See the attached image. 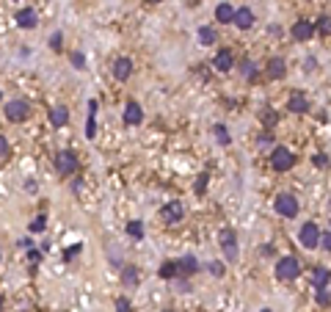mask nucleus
<instances>
[{
    "label": "nucleus",
    "mask_w": 331,
    "mask_h": 312,
    "mask_svg": "<svg viewBox=\"0 0 331 312\" xmlns=\"http://www.w3.org/2000/svg\"><path fill=\"white\" fill-rule=\"evenodd\" d=\"M312 163H315V166H318V168H326V163H329V157H326L323 152H318V155L312 157Z\"/></svg>",
    "instance_id": "nucleus-32"
},
{
    "label": "nucleus",
    "mask_w": 331,
    "mask_h": 312,
    "mask_svg": "<svg viewBox=\"0 0 331 312\" xmlns=\"http://www.w3.org/2000/svg\"><path fill=\"white\" fill-rule=\"evenodd\" d=\"M232 17H235L232 3H218V8H215V19H218V22H232Z\"/></svg>",
    "instance_id": "nucleus-20"
},
{
    "label": "nucleus",
    "mask_w": 331,
    "mask_h": 312,
    "mask_svg": "<svg viewBox=\"0 0 331 312\" xmlns=\"http://www.w3.org/2000/svg\"><path fill=\"white\" fill-rule=\"evenodd\" d=\"M318 304H320V307H329V304H331L329 288H318Z\"/></svg>",
    "instance_id": "nucleus-29"
},
{
    "label": "nucleus",
    "mask_w": 331,
    "mask_h": 312,
    "mask_svg": "<svg viewBox=\"0 0 331 312\" xmlns=\"http://www.w3.org/2000/svg\"><path fill=\"white\" fill-rule=\"evenodd\" d=\"M144 3H163V0H144Z\"/></svg>",
    "instance_id": "nucleus-43"
},
{
    "label": "nucleus",
    "mask_w": 331,
    "mask_h": 312,
    "mask_svg": "<svg viewBox=\"0 0 331 312\" xmlns=\"http://www.w3.org/2000/svg\"><path fill=\"white\" fill-rule=\"evenodd\" d=\"M243 75H246L248 80H251V78H257V66L251 64V61H243Z\"/></svg>",
    "instance_id": "nucleus-30"
},
{
    "label": "nucleus",
    "mask_w": 331,
    "mask_h": 312,
    "mask_svg": "<svg viewBox=\"0 0 331 312\" xmlns=\"http://www.w3.org/2000/svg\"><path fill=\"white\" fill-rule=\"evenodd\" d=\"M61 42H64L61 33H53V36H50V47H53V50H61Z\"/></svg>",
    "instance_id": "nucleus-34"
},
{
    "label": "nucleus",
    "mask_w": 331,
    "mask_h": 312,
    "mask_svg": "<svg viewBox=\"0 0 331 312\" xmlns=\"http://www.w3.org/2000/svg\"><path fill=\"white\" fill-rule=\"evenodd\" d=\"M122 285L124 288H136L138 285V268L136 265H124L122 268Z\"/></svg>",
    "instance_id": "nucleus-19"
},
{
    "label": "nucleus",
    "mask_w": 331,
    "mask_h": 312,
    "mask_svg": "<svg viewBox=\"0 0 331 312\" xmlns=\"http://www.w3.org/2000/svg\"><path fill=\"white\" fill-rule=\"evenodd\" d=\"M262 312H271V310H262Z\"/></svg>",
    "instance_id": "nucleus-46"
},
{
    "label": "nucleus",
    "mask_w": 331,
    "mask_h": 312,
    "mask_svg": "<svg viewBox=\"0 0 331 312\" xmlns=\"http://www.w3.org/2000/svg\"><path fill=\"white\" fill-rule=\"evenodd\" d=\"M53 163H55V171L64 174V177H69V174H75V171H77V155L72 150L58 152V155L53 157Z\"/></svg>",
    "instance_id": "nucleus-4"
},
{
    "label": "nucleus",
    "mask_w": 331,
    "mask_h": 312,
    "mask_svg": "<svg viewBox=\"0 0 331 312\" xmlns=\"http://www.w3.org/2000/svg\"><path fill=\"white\" fill-rule=\"evenodd\" d=\"M124 122H127V125H141L144 122V111L136 100L127 102V108H124Z\"/></svg>",
    "instance_id": "nucleus-12"
},
{
    "label": "nucleus",
    "mask_w": 331,
    "mask_h": 312,
    "mask_svg": "<svg viewBox=\"0 0 331 312\" xmlns=\"http://www.w3.org/2000/svg\"><path fill=\"white\" fill-rule=\"evenodd\" d=\"M262 122H265V125L271 127L273 122H276V116H273V111H265V116H262Z\"/></svg>",
    "instance_id": "nucleus-39"
},
{
    "label": "nucleus",
    "mask_w": 331,
    "mask_h": 312,
    "mask_svg": "<svg viewBox=\"0 0 331 312\" xmlns=\"http://www.w3.org/2000/svg\"><path fill=\"white\" fill-rule=\"evenodd\" d=\"M287 108H290V114H307V111H309L307 94H301V91H293V97L287 100Z\"/></svg>",
    "instance_id": "nucleus-11"
},
{
    "label": "nucleus",
    "mask_w": 331,
    "mask_h": 312,
    "mask_svg": "<svg viewBox=\"0 0 331 312\" xmlns=\"http://www.w3.org/2000/svg\"><path fill=\"white\" fill-rule=\"evenodd\" d=\"M0 97H3V94H0Z\"/></svg>",
    "instance_id": "nucleus-47"
},
{
    "label": "nucleus",
    "mask_w": 331,
    "mask_h": 312,
    "mask_svg": "<svg viewBox=\"0 0 331 312\" xmlns=\"http://www.w3.org/2000/svg\"><path fill=\"white\" fill-rule=\"evenodd\" d=\"M318 28H320V33H329V14H323L318 19Z\"/></svg>",
    "instance_id": "nucleus-36"
},
{
    "label": "nucleus",
    "mask_w": 331,
    "mask_h": 312,
    "mask_svg": "<svg viewBox=\"0 0 331 312\" xmlns=\"http://www.w3.org/2000/svg\"><path fill=\"white\" fill-rule=\"evenodd\" d=\"M160 216H163L166 224H179V221H182V216H185L182 202H168L163 210H160Z\"/></svg>",
    "instance_id": "nucleus-8"
},
{
    "label": "nucleus",
    "mask_w": 331,
    "mask_h": 312,
    "mask_svg": "<svg viewBox=\"0 0 331 312\" xmlns=\"http://www.w3.org/2000/svg\"><path fill=\"white\" fill-rule=\"evenodd\" d=\"M276 276L279 279H284V282H293V279H298L301 276V260L298 257H282L276 260Z\"/></svg>",
    "instance_id": "nucleus-1"
},
{
    "label": "nucleus",
    "mask_w": 331,
    "mask_h": 312,
    "mask_svg": "<svg viewBox=\"0 0 331 312\" xmlns=\"http://www.w3.org/2000/svg\"><path fill=\"white\" fill-rule=\"evenodd\" d=\"M28 229L33 235H39V232H44V229H47V216H44V213H39V216L33 218V221L28 224Z\"/></svg>",
    "instance_id": "nucleus-22"
},
{
    "label": "nucleus",
    "mask_w": 331,
    "mask_h": 312,
    "mask_svg": "<svg viewBox=\"0 0 331 312\" xmlns=\"http://www.w3.org/2000/svg\"><path fill=\"white\" fill-rule=\"evenodd\" d=\"M293 36H296L298 42H307V39L315 36V25L307 22V19H298V22L293 25Z\"/></svg>",
    "instance_id": "nucleus-13"
},
{
    "label": "nucleus",
    "mask_w": 331,
    "mask_h": 312,
    "mask_svg": "<svg viewBox=\"0 0 331 312\" xmlns=\"http://www.w3.org/2000/svg\"><path fill=\"white\" fill-rule=\"evenodd\" d=\"M177 290H179V293H190V285L185 282V279H179V282H177Z\"/></svg>",
    "instance_id": "nucleus-40"
},
{
    "label": "nucleus",
    "mask_w": 331,
    "mask_h": 312,
    "mask_svg": "<svg viewBox=\"0 0 331 312\" xmlns=\"http://www.w3.org/2000/svg\"><path fill=\"white\" fill-rule=\"evenodd\" d=\"M127 235L136 238V240H141L144 238V224L141 221H130V224H127Z\"/></svg>",
    "instance_id": "nucleus-24"
},
{
    "label": "nucleus",
    "mask_w": 331,
    "mask_h": 312,
    "mask_svg": "<svg viewBox=\"0 0 331 312\" xmlns=\"http://www.w3.org/2000/svg\"><path fill=\"white\" fill-rule=\"evenodd\" d=\"M50 122H53V127H64L66 122H69V111H66L64 105H55V108L50 111Z\"/></svg>",
    "instance_id": "nucleus-18"
},
{
    "label": "nucleus",
    "mask_w": 331,
    "mask_h": 312,
    "mask_svg": "<svg viewBox=\"0 0 331 312\" xmlns=\"http://www.w3.org/2000/svg\"><path fill=\"white\" fill-rule=\"evenodd\" d=\"M273 207H276V213L279 216H284V218H296L298 216V199L293 196V193H276V199H273Z\"/></svg>",
    "instance_id": "nucleus-3"
},
{
    "label": "nucleus",
    "mask_w": 331,
    "mask_h": 312,
    "mask_svg": "<svg viewBox=\"0 0 331 312\" xmlns=\"http://www.w3.org/2000/svg\"><path fill=\"white\" fill-rule=\"evenodd\" d=\"M72 64L83 69V66H86V55H83V53H72Z\"/></svg>",
    "instance_id": "nucleus-35"
},
{
    "label": "nucleus",
    "mask_w": 331,
    "mask_h": 312,
    "mask_svg": "<svg viewBox=\"0 0 331 312\" xmlns=\"http://www.w3.org/2000/svg\"><path fill=\"white\" fill-rule=\"evenodd\" d=\"M213 66L218 69V72H232V66H235V55H232V50H218L213 58Z\"/></svg>",
    "instance_id": "nucleus-9"
},
{
    "label": "nucleus",
    "mask_w": 331,
    "mask_h": 312,
    "mask_svg": "<svg viewBox=\"0 0 331 312\" xmlns=\"http://www.w3.org/2000/svg\"><path fill=\"white\" fill-rule=\"evenodd\" d=\"M218 246H221V252H224V257L229 260V263H235L237 260V232L235 229H229V227H224L218 232Z\"/></svg>",
    "instance_id": "nucleus-2"
},
{
    "label": "nucleus",
    "mask_w": 331,
    "mask_h": 312,
    "mask_svg": "<svg viewBox=\"0 0 331 312\" xmlns=\"http://www.w3.org/2000/svg\"><path fill=\"white\" fill-rule=\"evenodd\" d=\"M268 75H271L273 80H282L284 75H287V66H284L282 58H271L268 61Z\"/></svg>",
    "instance_id": "nucleus-17"
},
{
    "label": "nucleus",
    "mask_w": 331,
    "mask_h": 312,
    "mask_svg": "<svg viewBox=\"0 0 331 312\" xmlns=\"http://www.w3.org/2000/svg\"><path fill=\"white\" fill-rule=\"evenodd\" d=\"M204 188H207V174H201L199 182H196V193H204Z\"/></svg>",
    "instance_id": "nucleus-37"
},
{
    "label": "nucleus",
    "mask_w": 331,
    "mask_h": 312,
    "mask_svg": "<svg viewBox=\"0 0 331 312\" xmlns=\"http://www.w3.org/2000/svg\"><path fill=\"white\" fill-rule=\"evenodd\" d=\"M6 152H8V138H6V136H0V157L6 155Z\"/></svg>",
    "instance_id": "nucleus-38"
},
{
    "label": "nucleus",
    "mask_w": 331,
    "mask_h": 312,
    "mask_svg": "<svg viewBox=\"0 0 331 312\" xmlns=\"http://www.w3.org/2000/svg\"><path fill=\"white\" fill-rule=\"evenodd\" d=\"M271 163H273V168H276V171H290V168L296 166V155H293L287 147H276V150H273V155H271Z\"/></svg>",
    "instance_id": "nucleus-5"
},
{
    "label": "nucleus",
    "mask_w": 331,
    "mask_h": 312,
    "mask_svg": "<svg viewBox=\"0 0 331 312\" xmlns=\"http://www.w3.org/2000/svg\"><path fill=\"white\" fill-rule=\"evenodd\" d=\"M97 136V119L94 114H89V122H86V138H94Z\"/></svg>",
    "instance_id": "nucleus-28"
},
{
    "label": "nucleus",
    "mask_w": 331,
    "mask_h": 312,
    "mask_svg": "<svg viewBox=\"0 0 331 312\" xmlns=\"http://www.w3.org/2000/svg\"><path fill=\"white\" fill-rule=\"evenodd\" d=\"M0 307H3V299H0Z\"/></svg>",
    "instance_id": "nucleus-45"
},
{
    "label": "nucleus",
    "mask_w": 331,
    "mask_h": 312,
    "mask_svg": "<svg viewBox=\"0 0 331 312\" xmlns=\"http://www.w3.org/2000/svg\"><path fill=\"white\" fill-rule=\"evenodd\" d=\"M232 22L237 25L240 30H248L251 25H254V11L248 6H243V8H235V17H232Z\"/></svg>",
    "instance_id": "nucleus-10"
},
{
    "label": "nucleus",
    "mask_w": 331,
    "mask_h": 312,
    "mask_svg": "<svg viewBox=\"0 0 331 312\" xmlns=\"http://www.w3.org/2000/svg\"><path fill=\"white\" fill-rule=\"evenodd\" d=\"M329 243H331V235H329V229H323V232L318 235V246L323 249V252H329V249H331Z\"/></svg>",
    "instance_id": "nucleus-27"
},
{
    "label": "nucleus",
    "mask_w": 331,
    "mask_h": 312,
    "mask_svg": "<svg viewBox=\"0 0 331 312\" xmlns=\"http://www.w3.org/2000/svg\"><path fill=\"white\" fill-rule=\"evenodd\" d=\"M213 130H215V138H218V144H224V147H226V144L232 141V138H229V130H226L224 125H215Z\"/></svg>",
    "instance_id": "nucleus-26"
},
{
    "label": "nucleus",
    "mask_w": 331,
    "mask_h": 312,
    "mask_svg": "<svg viewBox=\"0 0 331 312\" xmlns=\"http://www.w3.org/2000/svg\"><path fill=\"white\" fill-rule=\"evenodd\" d=\"M199 271V263H196V257L193 254H188V257H182V260H177V274H196Z\"/></svg>",
    "instance_id": "nucleus-16"
},
{
    "label": "nucleus",
    "mask_w": 331,
    "mask_h": 312,
    "mask_svg": "<svg viewBox=\"0 0 331 312\" xmlns=\"http://www.w3.org/2000/svg\"><path fill=\"white\" fill-rule=\"evenodd\" d=\"M75 254H80V243H77V246H72L69 252H66V260H72V257H75Z\"/></svg>",
    "instance_id": "nucleus-41"
},
{
    "label": "nucleus",
    "mask_w": 331,
    "mask_h": 312,
    "mask_svg": "<svg viewBox=\"0 0 331 312\" xmlns=\"http://www.w3.org/2000/svg\"><path fill=\"white\" fill-rule=\"evenodd\" d=\"M315 285H318V288H329V268H326V265L315 268Z\"/></svg>",
    "instance_id": "nucleus-23"
},
{
    "label": "nucleus",
    "mask_w": 331,
    "mask_h": 312,
    "mask_svg": "<svg viewBox=\"0 0 331 312\" xmlns=\"http://www.w3.org/2000/svg\"><path fill=\"white\" fill-rule=\"evenodd\" d=\"M199 39H201V44H213L215 42V30L210 28V25H204V28H199Z\"/></svg>",
    "instance_id": "nucleus-25"
},
{
    "label": "nucleus",
    "mask_w": 331,
    "mask_h": 312,
    "mask_svg": "<svg viewBox=\"0 0 331 312\" xmlns=\"http://www.w3.org/2000/svg\"><path fill=\"white\" fill-rule=\"evenodd\" d=\"M158 276L160 279H174V276H177V260H166V263L160 265Z\"/></svg>",
    "instance_id": "nucleus-21"
},
{
    "label": "nucleus",
    "mask_w": 331,
    "mask_h": 312,
    "mask_svg": "<svg viewBox=\"0 0 331 312\" xmlns=\"http://www.w3.org/2000/svg\"><path fill=\"white\" fill-rule=\"evenodd\" d=\"M17 25L19 28H25V30H30V28H36V22H39V17H36V11L33 8H19L17 11Z\"/></svg>",
    "instance_id": "nucleus-14"
},
{
    "label": "nucleus",
    "mask_w": 331,
    "mask_h": 312,
    "mask_svg": "<svg viewBox=\"0 0 331 312\" xmlns=\"http://www.w3.org/2000/svg\"><path fill=\"white\" fill-rule=\"evenodd\" d=\"M130 75H133V61L130 58H116V64H113V78L127 80Z\"/></svg>",
    "instance_id": "nucleus-15"
},
{
    "label": "nucleus",
    "mask_w": 331,
    "mask_h": 312,
    "mask_svg": "<svg viewBox=\"0 0 331 312\" xmlns=\"http://www.w3.org/2000/svg\"><path fill=\"white\" fill-rule=\"evenodd\" d=\"M210 271H213V276H218V279H221V276H224V274H226V268H224V263H210Z\"/></svg>",
    "instance_id": "nucleus-31"
},
{
    "label": "nucleus",
    "mask_w": 331,
    "mask_h": 312,
    "mask_svg": "<svg viewBox=\"0 0 331 312\" xmlns=\"http://www.w3.org/2000/svg\"><path fill=\"white\" fill-rule=\"evenodd\" d=\"M318 235H320V227L315 221H307L298 232V240H301L304 249H318Z\"/></svg>",
    "instance_id": "nucleus-7"
},
{
    "label": "nucleus",
    "mask_w": 331,
    "mask_h": 312,
    "mask_svg": "<svg viewBox=\"0 0 331 312\" xmlns=\"http://www.w3.org/2000/svg\"><path fill=\"white\" fill-rule=\"evenodd\" d=\"M163 312H174V310H163Z\"/></svg>",
    "instance_id": "nucleus-44"
},
{
    "label": "nucleus",
    "mask_w": 331,
    "mask_h": 312,
    "mask_svg": "<svg viewBox=\"0 0 331 312\" xmlns=\"http://www.w3.org/2000/svg\"><path fill=\"white\" fill-rule=\"evenodd\" d=\"M30 116V105L25 100H11L6 105V119L8 122H25Z\"/></svg>",
    "instance_id": "nucleus-6"
},
{
    "label": "nucleus",
    "mask_w": 331,
    "mask_h": 312,
    "mask_svg": "<svg viewBox=\"0 0 331 312\" xmlns=\"http://www.w3.org/2000/svg\"><path fill=\"white\" fill-rule=\"evenodd\" d=\"M116 312H130V299H119L116 301Z\"/></svg>",
    "instance_id": "nucleus-33"
},
{
    "label": "nucleus",
    "mask_w": 331,
    "mask_h": 312,
    "mask_svg": "<svg viewBox=\"0 0 331 312\" xmlns=\"http://www.w3.org/2000/svg\"><path fill=\"white\" fill-rule=\"evenodd\" d=\"M28 257H30V263H39V260H41V252H33V249H30Z\"/></svg>",
    "instance_id": "nucleus-42"
}]
</instances>
